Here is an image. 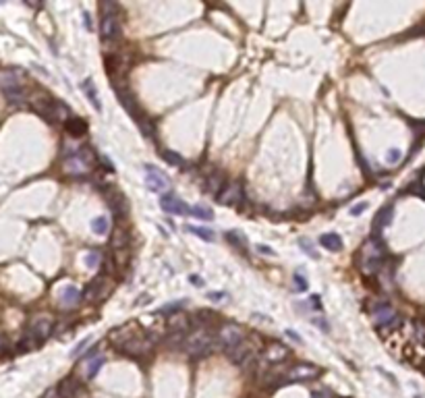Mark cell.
<instances>
[{
    "label": "cell",
    "instance_id": "cell-12",
    "mask_svg": "<svg viewBox=\"0 0 425 398\" xmlns=\"http://www.w3.org/2000/svg\"><path fill=\"white\" fill-rule=\"evenodd\" d=\"M243 340H245V338H243V330L237 324H224L218 330V344H222L226 351L232 346H237Z\"/></svg>",
    "mask_w": 425,
    "mask_h": 398
},
{
    "label": "cell",
    "instance_id": "cell-26",
    "mask_svg": "<svg viewBox=\"0 0 425 398\" xmlns=\"http://www.w3.org/2000/svg\"><path fill=\"white\" fill-rule=\"evenodd\" d=\"M187 231L191 232V234H195V236H199V238H204V241H214L216 238V234L210 231V228H204V226H185Z\"/></svg>",
    "mask_w": 425,
    "mask_h": 398
},
{
    "label": "cell",
    "instance_id": "cell-6",
    "mask_svg": "<svg viewBox=\"0 0 425 398\" xmlns=\"http://www.w3.org/2000/svg\"><path fill=\"white\" fill-rule=\"evenodd\" d=\"M35 110L39 114H44L46 118H50V121H58V123H65V125L71 121L69 106L63 104V102H58V100H54V98H42L35 104Z\"/></svg>",
    "mask_w": 425,
    "mask_h": 398
},
{
    "label": "cell",
    "instance_id": "cell-29",
    "mask_svg": "<svg viewBox=\"0 0 425 398\" xmlns=\"http://www.w3.org/2000/svg\"><path fill=\"white\" fill-rule=\"evenodd\" d=\"M100 262H102V253L96 251V249L85 255V264H87L89 270H98V267H100Z\"/></svg>",
    "mask_w": 425,
    "mask_h": 398
},
{
    "label": "cell",
    "instance_id": "cell-15",
    "mask_svg": "<svg viewBox=\"0 0 425 398\" xmlns=\"http://www.w3.org/2000/svg\"><path fill=\"white\" fill-rule=\"evenodd\" d=\"M189 328H191V322H189V317L185 315V313H175V315H170L168 317V330L173 332V334H180V336H187V332H189Z\"/></svg>",
    "mask_w": 425,
    "mask_h": 398
},
{
    "label": "cell",
    "instance_id": "cell-20",
    "mask_svg": "<svg viewBox=\"0 0 425 398\" xmlns=\"http://www.w3.org/2000/svg\"><path fill=\"white\" fill-rule=\"evenodd\" d=\"M65 127H67V131H69L71 135H75V137L83 135V133L87 131V125L81 121V118H77V116H71V121H69Z\"/></svg>",
    "mask_w": 425,
    "mask_h": 398
},
{
    "label": "cell",
    "instance_id": "cell-10",
    "mask_svg": "<svg viewBox=\"0 0 425 398\" xmlns=\"http://www.w3.org/2000/svg\"><path fill=\"white\" fill-rule=\"evenodd\" d=\"M143 174H145V185H147L149 191H154V193H164V191H168V189H170L168 176L162 172L158 166L145 164V166H143Z\"/></svg>",
    "mask_w": 425,
    "mask_h": 398
},
{
    "label": "cell",
    "instance_id": "cell-9",
    "mask_svg": "<svg viewBox=\"0 0 425 398\" xmlns=\"http://www.w3.org/2000/svg\"><path fill=\"white\" fill-rule=\"evenodd\" d=\"M288 355H290V351H288L284 344H278V342L270 344L266 351H264V355H261V359H259V369L268 371L270 367L282 365V361L288 359Z\"/></svg>",
    "mask_w": 425,
    "mask_h": 398
},
{
    "label": "cell",
    "instance_id": "cell-16",
    "mask_svg": "<svg viewBox=\"0 0 425 398\" xmlns=\"http://www.w3.org/2000/svg\"><path fill=\"white\" fill-rule=\"evenodd\" d=\"M79 301H81L79 288L71 286V284L65 286L63 291H60V295H58V303H60V307H65V309H71V307H75Z\"/></svg>",
    "mask_w": 425,
    "mask_h": 398
},
{
    "label": "cell",
    "instance_id": "cell-25",
    "mask_svg": "<svg viewBox=\"0 0 425 398\" xmlns=\"http://www.w3.org/2000/svg\"><path fill=\"white\" fill-rule=\"evenodd\" d=\"M189 214L193 218H197V220H212V218H214V212H212L210 207H206V205H193L189 210Z\"/></svg>",
    "mask_w": 425,
    "mask_h": 398
},
{
    "label": "cell",
    "instance_id": "cell-30",
    "mask_svg": "<svg viewBox=\"0 0 425 398\" xmlns=\"http://www.w3.org/2000/svg\"><path fill=\"white\" fill-rule=\"evenodd\" d=\"M129 243V236L125 231H114V236H112V247L114 249H125Z\"/></svg>",
    "mask_w": 425,
    "mask_h": 398
},
{
    "label": "cell",
    "instance_id": "cell-33",
    "mask_svg": "<svg viewBox=\"0 0 425 398\" xmlns=\"http://www.w3.org/2000/svg\"><path fill=\"white\" fill-rule=\"evenodd\" d=\"M295 291L297 293L307 291V278L303 276V274H295Z\"/></svg>",
    "mask_w": 425,
    "mask_h": 398
},
{
    "label": "cell",
    "instance_id": "cell-21",
    "mask_svg": "<svg viewBox=\"0 0 425 398\" xmlns=\"http://www.w3.org/2000/svg\"><path fill=\"white\" fill-rule=\"evenodd\" d=\"M104 284H106V278H96V280H92V282H89V286L85 288V298H89V301L98 298Z\"/></svg>",
    "mask_w": 425,
    "mask_h": 398
},
{
    "label": "cell",
    "instance_id": "cell-38",
    "mask_svg": "<svg viewBox=\"0 0 425 398\" xmlns=\"http://www.w3.org/2000/svg\"><path fill=\"white\" fill-rule=\"evenodd\" d=\"M222 297H226V295H224V293H212V295H210L212 301H222Z\"/></svg>",
    "mask_w": 425,
    "mask_h": 398
},
{
    "label": "cell",
    "instance_id": "cell-31",
    "mask_svg": "<svg viewBox=\"0 0 425 398\" xmlns=\"http://www.w3.org/2000/svg\"><path fill=\"white\" fill-rule=\"evenodd\" d=\"M390 222H392V205H386V207H384V210L380 212V218H378L376 226L384 228V226H388Z\"/></svg>",
    "mask_w": 425,
    "mask_h": 398
},
{
    "label": "cell",
    "instance_id": "cell-28",
    "mask_svg": "<svg viewBox=\"0 0 425 398\" xmlns=\"http://www.w3.org/2000/svg\"><path fill=\"white\" fill-rule=\"evenodd\" d=\"M208 191L214 193V195H220V193H222V174H220V172L208 176Z\"/></svg>",
    "mask_w": 425,
    "mask_h": 398
},
{
    "label": "cell",
    "instance_id": "cell-4",
    "mask_svg": "<svg viewBox=\"0 0 425 398\" xmlns=\"http://www.w3.org/2000/svg\"><path fill=\"white\" fill-rule=\"evenodd\" d=\"M94 168V154L89 152L87 147H73V149H67V156H65V162H63V170L67 174H87L89 170Z\"/></svg>",
    "mask_w": 425,
    "mask_h": 398
},
{
    "label": "cell",
    "instance_id": "cell-1",
    "mask_svg": "<svg viewBox=\"0 0 425 398\" xmlns=\"http://www.w3.org/2000/svg\"><path fill=\"white\" fill-rule=\"evenodd\" d=\"M110 342H112L120 353H127L131 357H143L151 351V344L154 340L147 338V334H143L141 330H137L135 326H120L116 330H112L110 334Z\"/></svg>",
    "mask_w": 425,
    "mask_h": 398
},
{
    "label": "cell",
    "instance_id": "cell-42",
    "mask_svg": "<svg viewBox=\"0 0 425 398\" xmlns=\"http://www.w3.org/2000/svg\"><path fill=\"white\" fill-rule=\"evenodd\" d=\"M415 398H423V396H415Z\"/></svg>",
    "mask_w": 425,
    "mask_h": 398
},
{
    "label": "cell",
    "instance_id": "cell-18",
    "mask_svg": "<svg viewBox=\"0 0 425 398\" xmlns=\"http://www.w3.org/2000/svg\"><path fill=\"white\" fill-rule=\"evenodd\" d=\"M108 203H110V207L114 210V216H118V218H125V216H127L129 205H127V199H125L123 195H110Z\"/></svg>",
    "mask_w": 425,
    "mask_h": 398
},
{
    "label": "cell",
    "instance_id": "cell-37",
    "mask_svg": "<svg viewBox=\"0 0 425 398\" xmlns=\"http://www.w3.org/2000/svg\"><path fill=\"white\" fill-rule=\"evenodd\" d=\"M365 210H367V203H357V205H353V207H351V214H353V216H357V214L365 212Z\"/></svg>",
    "mask_w": 425,
    "mask_h": 398
},
{
    "label": "cell",
    "instance_id": "cell-34",
    "mask_svg": "<svg viewBox=\"0 0 425 398\" xmlns=\"http://www.w3.org/2000/svg\"><path fill=\"white\" fill-rule=\"evenodd\" d=\"M402 158V154H400V149H396V147H392V149H388V154H386V162L388 164H396L398 160Z\"/></svg>",
    "mask_w": 425,
    "mask_h": 398
},
{
    "label": "cell",
    "instance_id": "cell-24",
    "mask_svg": "<svg viewBox=\"0 0 425 398\" xmlns=\"http://www.w3.org/2000/svg\"><path fill=\"white\" fill-rule=\"evenodd\" d=\"M162 158H164L170 166H177V168L185 166V158L180 154H177V152H173V149H164V152H162Z\"/></svg>",
    "mask_w": 425,
    "mask_h": 398
},
{
    "label": "cell",
    "instance_id": "cell-11",
    "mask_svg": "<svg viewBox=\"0 0 425 398\" xmlns=\"http://www.w3.org/2000/svg\"><path fill=\"white\" fill-rule=\"evenodd\" d=\"M319 375V369L313 367L309 363H299V365H292L290 369L282 375V380L286 382H309V380H316Z\"/></svg>",
    "mask_w": 425,
    "mask_h": 398
},
{
    "label": "cell",
    "instance_id": "cell-39",
    "mask_svg": "<svg viewBox=\"0 0 425 398\" xmlns=\"http://www.w3.org/2000/svg\"><path fill=\"white\" fill-rule=\"evenodd\" d=\"M191 282H193L195 286H204V280H201L199 276H191Z\"/></svg>",
    "mask_w": 425,
    "mask_h": 398
},
{
    "label": "cell",
    "instance_id": "cell-32",
    "mask_svg": "<svg viewBox=\"0 0 425 398\" xmlns=\"http://www.w3.org/2000/svg\"><path fill=\"white\" fill-rule=\"evenodd\" d=\"M226 238H228L230 243H235L237 247H245V245H247V241L241 236V232H239V231H230V232L226 234Z\"/></svg>",
    "mask_w": 425,
    "mask_h": 398
},
{
    "label": "cell",
    "instance_id": "cell-17",
    "mask_svg": "<svg viewBox=\"0 0 425 398\" xmlns=\"http://www.w3.org/2000/svg\"><path fill=\"white\" fill-rule=\"evenodd\" d=\"M56 392L60 394V398H77V394L81 392V384L75 380V377H67V380L60 382Z\"/></svg>",
    "mask_w": 425,
    "mask_h": 398
},
{
    "label": "cell",
    "instance_id": "cell-36",
    "mask_svg": "<svg viewBox=\"0 0 425 398\" xmlns=\"http://www.w3.org/2000/svg\"><path fill=\"white\" fill-rule=\"evenodd\" d=\"M87 344H89V338H85V340H81V342H79V344L75 346V351H73V353H71V357H77L79 353H83V351H85V346H87Z\"/></svg>",
    "mask_w": 425,
    "mask_h": 398
},
{
    "label": "cell",
    "instance_id": "cell-23",
    "mask_svg": "<svg viewBox=\"0 0 425 398\" xmlns=\"http://www.w3.org/2000/svg\"><path fill=\"white\" fill-rule=\"evenodd\" d=\"M92 231H94L96 234H106V232L110 231V220H108L106 216L94 218V220H92Z\"/></svg>",
    "mask_w": 425,
    "mask_h": 398
},
{
    "label": "cell",
    "instance_id": "cell-5",
    "mask_svg": "<svg viewBox=\"0 0 425 398\" xmlns=\"http://www.w3.org/2000/svg\"><path fill=\"white\" fill-rule=\"evenodd\" d=\"M52 328H54L52 317L50 315H37L35 320L29 324V332L25 336V340L21 342V348L29 351V348H35L37 344H42L50 336V332H52Z\"/></svg>",
    "mask_w": 425,
    "mask_h": 398
},
{
    "label": "cell",
    "instance_id": "cell-2",
    "mask_svg": "<svg viewBox=\"0 0 425 398\" xmlns=\"http://www.w3.org/2000/svg\"><path fill=\"white\" fill-rule=\"evenodd\" d=\"M384 257H386V247L380 238H367L361 247L359 253V267L365 276H373L376 272H380V267L384 264Z\"/></svg>",
    "mask_w": 425,
    "mask_h": 398
},
{
    "label": "cell",
    "instance_id": "cell-35",
    "mask_svg": "<svg viewBox=\"0 0 425 398\" xmlns=\"http://www.w3.org/2000/svg\"><path fill=\"white\" fill-rule=\"evenodd\" d=\"M299 243H301L303 247H305V253H307V255H311V257H316V260H318V253H316V251H313V249H311V243L307 241V238H301V241H299Z\"/></svg>",
    "mask_w": 425,
    "mask_h": 398
},
{
    "label": "cell",
    "instance_id": "cell-3",
    "mask_svg": "<svg viewBox=\"0 0 425 398\" xmlns=\"http://www.w3.org/2000/svg\"><path fill=\"white\" fill-rule=\"evenodd\" d=\"M218 342V338H214L212 330L208 326H199L197 330H193L191 334L185 336L183 340V348L193 357V359H201V357L210 355L214 351V346Z\"/></svg>",
    "mask_w": 425,
    "mask_h": 398
},
{
    "label": "cell",
    "instance_id": "cell-27",
    "mask_svg": "<svg viewBox=\"0 0 425 398\" xmlns=\"http://www.w3.org/2000/svg\"><path fill=\"white\" fill-rule=\"evenodd\" d=\"M102 365H104V357H94L92 361L87 363V367H85V375L92 380V377H96L98 375V371L102 369Z\"/></svg>",
    "mask_w": 425,
    "mask_h": 398
},
{
    "label": "cell",
    "instance_id": "cell-14",
    "mask_svg": "<svg viewBox=\"0 0 425 398\" xmlns=\"http://www.w3.org/2000/svg\"><path fill=\"white\" fill-rule=\"evenodd\" d=\"M160 207H162V210H164L166 214H178V216L189 214V210H191L187 203H183V201H180V199H177L175 195H162Z\"/></svg>",
    "mask_w": 425,
    "mask_h": 398
},
{
    "label": "cell",
    "instance_id": "cell-22",
    "mask_svg": "<svg viewBox=\"0 0 425 398\" xmlns=\"http://www.w3.org/2000/svg\"><path fill=\"white\" fill-rule=\"evenodd\" d=\"M81 87H83V92L87 94V98H89V102H92V106H94V108H98V110H102V104H100V100H98V94H96V89H94L92 79H85V81L81 83Z\"/></svg>",
    "mask_w": 425,
    "mask_h": 398
},
{
    "label": "cell",
    "instance_id": "cell-7",
    "mask_svg": "<svg viewBox=\"0 0 425 398\" xmlns=\"http://www.w3.org/2000/svg\"><path fill=\"white\" fill-rule=\"evenodd\" d=\"M255 355H257V348H255V342H251V340H243L237 346L226 351V357L239 367L253 365L255 363Z\"/></svg>",
    "mask_w": 425,
    "mask_h": 398
},
{
    "label": "cell",
    "instance_id": "cell-8",
    "mask_svg": "<svg viewBox=\"0 0 425 398\" xmlns=\"http://www.w3.org/2000/svg\"><path fill=\"white\" fill-rule=\"evenodd\" d=\"M100 33L106 39H116L120 35V21L116 15V6L114 4H104V13H102V21H100Z\"/></svg>",
    "mask_w": 425,
    "mask_h": 398
},
{
    "label": "cell",
    "instance_id": "cell-13",
    "mask_svg": "<svg viewBox=\"0 0 425 398\" xmlns=\"http://www.w3.org/2000/svg\"><path fill=\"white\" fill-rule=\"evenodd\" d=\"M220 203L222 205H239L243 199H245V193H243V185L239 181L226 185L224 189H222V193L218 195Z\"/></svg>",
    "mask_w": 425,
    "mask_h": 398
},
{
    "label": "cell",
    "instance_id": "cell-40",
    "mask_svg": "<svg viewBox=\"0 0 425 398\" xmlns=\"http://www.w3.org/2000/svg\"><path fill=\"white\" fill-rule=\"evenodd\" d=\"M259 251L261 253H268V255H274V251H272L270 247H264V245H259Z\"/></svg>",
    "mask_w": 425,
    "mask_h": 398
},
{
    "label": "cell",
    "instance_id": "cell-19",
    "mask_svg": "<svg viewBox=\"0 0 425 398\" xmlns=\"http://www.w3.org/2000/svg\"><path fill=\"white\" fill-rule=\"evenodd\" d=\"M319 243L330 249V251H340L342 249V238L336 234V232H328V234H321L319 236Z\"/></svg>",
    "mask_w": 425,
    "mask_h": 398
},
{
    "label": "cell",
    "instance_id": "cell-41",
    "mask_svg": "<svg viewBox=\"0 0 425 398\" xmlns=\"http://www.w3.org/2000/svg\"><path fill=\"white\" fill-rule=\"evenodd\" d=\"M0 351H2V336H0Z\"/></svg>",
    "mask_w": 425,
    "mask_h": 398
}]
</instances>
